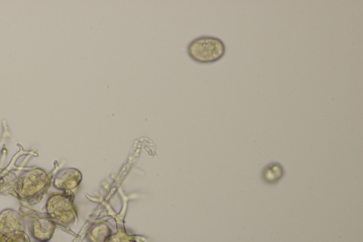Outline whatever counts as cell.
Segmentation results:
<instances>
[{
	"mask_svg": "<svg viewBox=\"0 0 363 242\" xmlns=\"http://www.w3.org/2000/svg\"><path fill=\"white\" fill-rule=\"evenodd\" d=\"M52 177V174L39 167H32L17 175L7 174L3 177L1 193H9L21 203L33 206L47 193Z\"/></svg>",
	"mask_w": 363,
	"mask_h": 242,
	"instance_id": "obj_1",
	"label": "cell"
},
{
	"mask_svg": "<svg viewBox=\"0 0 363 242\" xmlns=\"http://www.w3.org/2000/svg\"><path fill=\"white\" fill-rule=\"evenodd\" d=\"M45 214L56 224L69 226L77 219L74 195L71 191L52 193L45 203Z\"/></svg>",
	"mask_w": 363,
	"mask_h": 242,
	"instance_id": "obj_2",
	"label": "cell"
},
{
	"mask_svg": "<svg viewBox=\"0 0 363 242\" xmlns=\"http://www.w3.org/2000/svg\"><path fill=\"white\" fill-rule=\"evenodd\" d=\"M225 45L219 38L199 36L190 41L186 48L189 57L200 64H212L221 60L225 53Z\"/></svg>",
	"mask_w": 363,
	"mask_h": 242,
	"instance_id": "obj_3",
	"label": "cell"
},
{
	"mask_svg": "<svg viewBox=\"0 0 363 242\" xmlns=\"http://www.w3.org/2000/svg\"><path fill=\"white\" fill-rule=\"evenodd\" d=\"M22 216L33 238L39 241H49L52 238L57 226L45 212L32 211Z\"/></svg>",
	"mask_w": 363,
	"mask_h": 242,
	"instance_id": "obj_4",
	"label": "cell"
},
{
	"mask_svg": "<svg viewBox=\"0 0 363 242\" xmlns=\"http://www.w3.org/2000/svg\"><path fill=\"white\" fill-rule=\"evenodd\" d=\"M26 222L22 214L12 209L0 211V237L9 236L16 231H26Z\"/></svg>",
	"mask_w": 363,
	"mask_h": 242,
	"instance_id": "obj_5",
	"label": "cell"
},
{
	"mask_svg": "<svg viewBox=\"0 0 363 242\" xmlns=\"http://www.w3.org/2000/svg\"><path fill=\"white\" fill-rule=\"evenodd\" d=\"M82 180V172L74 167H65L58 171L52 177L53 187L62 192H68L77 188Z\"/></svg>",
	"mask_w": 363,
	"mask_h": 242,
	"instance_id": "obj_6",
	"label": "cell"
},
{
	"mask_svg": "<svg viewBox=\"0 0 363 242\" xmlns=\"http://www.w3.org/2000/svg\"><path fill=\"white\" fill-rule=\"evenodd\" d=\"M284 175V169L278 162H272L264 167L261 172V179L267 185L278 183Z\"/></svg>",
	"mask_w": 363,
	"mask_h": 242,
	"instance_id": "obj_7",
	"label": "cell"
},
{
	"mask_svg": "<svg viewBox=\"0 0 363 242\" xmlns=\"http://www.w3.org/2000/svg\"><path fill=\"white\" fill-rule=\"evenodd\" d=\"M111 234V229L106 223H96L89 229L86 239L88 242H105Z\"/></svg>",
	"mask_w": 363,
	"mask_h": 242,
	"instance_id": "obj_8",
	"label": "cell"
},
{
	"mask_svg": "<svg viewBox=\"0 0 363 242\" xmlns=\"http://www.w3.org/2000/svg\"><path fill=\"white\" fill-rule=\"evenodd\" d=\"M0 242H30L26 231H16L9 236L0 237Z\"/></svg>",
	"mask_w": 363,
	"mask_h": 242,
	"instance_id": "obj_9",
	"label": "cell"
},
{
	"mask_svg": "<svg viewBox=\"0 0 363 242\" xmlns=\"http://www.w3.org/2000/svg\"><path fill=\"white\" fill-rule=\"evenodd\" d=\"M105 242H135L132 236L124 232L111 233Z\"/></svg>",
	"mask_w": 363,
	"mask_h": 242,
	"instance_id": "obj_10",
	"label": "cell"
},
{
	"mask_svg": "<svg viewBox=\"0 0 363 242\" xmlns=\"http://www.w3.org/2000/svg\"><path fill=\"white\" fill-rule=\"evenodd\" d=\"M3 177L0 174V194L2 192V187H3Z\"/></svg>",
	"mask_w": 363,
	"mask_h": 242,
	"instance_id": "obj_11",
	"label": "cell"
},
{
	"mask_svg": "<svg viewBox=\"0 0 363 242\" xmlns=\"http://www.w3.org/2000/svg\"><path fill=\"white\" fill-rule=\"evenodd\" d=\"M34 242H48V241H35Z\"/></svg>",
	"mask_w": 363,
	"mask_h": 242,
	"instance_id": "obj_12",
	"label": "cell"
}]
</instances>
